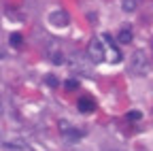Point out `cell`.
<instances>
[{
  "instance_id": "obj_1",
  "label": "cell",
  "mask_w": 153,
  "mask_h": 151,
  "mask_svg": "<svg viewBox=\"0 0 153 151\" xmlns=\"http://www.w3.org/2000/svg\"><path fill=\"white\" fill-rule=\"evenodd\" d=\"M130 72L134 74H147L149 72V60L145 51H134L130 58Z\"/></svg>"
},
{
  "instance_id": "obj_2",
  "label": "cell",
  "mask_w": 153,
  "mask_h": 151,
  "mask_svg": "<svg viewBox=\"0 0 153 151\" xmlns=\"http://www.w3.org/2000/svg\"><path fill=\"white\" fill-rule=\"evenodd\" d=\"M87 55H89V60H91L94 64H100V62L106 60V49H104V45H102L100 39H91V41H89V45H87Z\"/></svg>"
},
{
  "instance_id": "obj_3",
  "label": "cell",
  "mask_w": 153,
  "mask_h": 151,
  "mask_svg": "<svg viewBox=\"0 0 153 151\" xmlns=\"http://www.w3.org/2000/svg\"><path fill=\"white\" fill-rule=\"evenodd\" d=\"M49 22H51L53 26H57V28H62V26L68 24V15H66L64 11H53V13L49 15Z\"/></svg>"
},
{
  "instance_id": "obj_4",
  "label": "cell",
  "mask_w": 153,
  "mask_h": 151,
  "mask_svg": "<svg viewBox=\"0 0 153 151\" xmlns=\"http://www.w3.org/2000/svg\"><path fill=\"white\" fill-rule=\"evenodd\" d=\"M76 106H79V111H81V113H94V111H96V102H94L91 98H87V96L79 98Z\"/></svg>"
},
{
  "instance_id": "obj_5",
  "label": "cell",
  "mask_w": 153,
  "mask_h": 151,
  "mask_svg": "<svg viewBox=\"0 0 153 151\" xmlns=\"http://www.w3.org/2000/svg\"><path fill=\"white\" fill-rule=\"evenodd\" d=\"M119 43L121 45H130L132 43V39H134V32H132V28L130 26H121V30H119Z\"/></svg>"
},
{
  "instance_id": "obj_6",
  "label": "cell",
  "mask_w": 153,
  "mask_h": 151,
  "mask_svg": "<svg viewBox=\"0 0 153 151\" xmlns=\"http://www.w3.org/2000/svg\"><path fill=\"white\" fill-rule=\"evenodd\" d=\"M62 134H64V138H68V141H74V138H79V136H81V132H79V130H74V128H66V126H64Z\"/></svg>"
},
{
  "instance_id": "obj_7",
  "label": "cell",
  "mask_w": 153,
  "mask_h": 151,
  "mask_svg": "<svg viewBox=\"0 0 153 151\" xmlns=\"http://www.w3.org/2000/svg\"><path fill=\"white\" fill-rule=\"evenodd\" d=\"M9 43H11L15 49H19V47H22V43H24V36L19 34V32H13V34L9 36Z\"/></svg>"
},
{
  "instance_id": "obj_8",
  "label": "cell",
  "mask_w": 153,
  "mask_h": 151,
  "mask_svg": "<svg viewBox=\"0 0 153 151\" xmlns=\"http://www.w3.org/2000/svg\"><path fill=\"white\" fill-rule=\"evenodd\" d=\"M121 9H123L126 13L136 11V0H121Z\"/></svg>"
},
{
  "instance_id": "obj_9",
  "label": "cell",
  "mask_w": 153,
  "mask_h": 151,
  "mask_svg": "<svg viewBox=\"0 0 153 151\" xmlns=\"http://www.w3.org/2000/svg\"><path fill=\"white\" fill-rule=\"evenodd\" d=\"M64 87H66L68 91H74L76 87H79V79H68V81L64 83Z\"/></svg>"
},
{
  "instance_id": "obj_10",
  "label": "cell",
  "mask_w": 153,
  "mask_h": 151,
  "mask_svg": "<svg viewBox=\"0 0 153 151\" xmlns=\"http://www.w3.org/2000/svg\"><path fill=\"white\" fill-rule=\"evenodd\" d=\"M128 119H140V111H130L128 113Z\"/></svg>"
},
{
  "instance_id": "obj_11",
  "label": "cell",
  "mask_w": 153,
  "mask_h": 151,
  "mask_svg": "<svg viewBox=\"0 0 153 151\" xmlns=\"http://www.w3.org/2000/svg\"><path fill=\"white\" fill-rule=\"evenodd\" d=\"M47 83H49V85H57V83H55V77H51V74L47 77Z\"/></svg>"
},
{
  "instance_id": "obj_12",
  "label": "cell",
  "mask_w": 153,
  "mask_h": 151,
  "mask_svg": "<svg viewBox=\"0 0 153 151\" xmlns=\"http://www.w3.org/2000/svg\"><path fill=\"white\" fill-rule=\"evenodd\" d=\"M104 151H117V149H104Z\"/></svg>"
}]
</instances>
